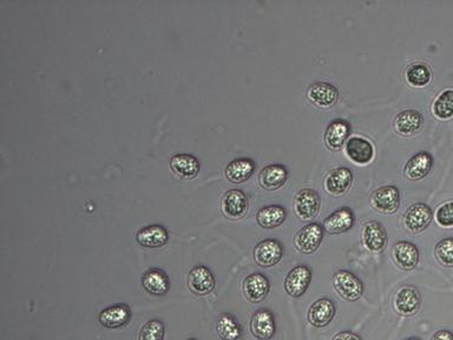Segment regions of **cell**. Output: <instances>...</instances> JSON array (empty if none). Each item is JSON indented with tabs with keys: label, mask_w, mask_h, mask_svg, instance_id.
I'll use <instances>...</instances> for the list:
<instances>
[{
	"label": "cell",
	"mask_w": 453,
	"mask_h": 340,
	"mask_svg": "<svg viewBox=\"0 0 453 340\" xmlns=\"http://www.w3.org/2000/svg\"><path fill=\"white\" fill-rule=\"evenodd\" d=\"M324 238V228L317 222H312L301 228L294 236V246L299 252L306 256L317 251Z\"/></svg>",
	"instance_id": "cell-3"
},
{
	"label": "cell",
	"mask_w": 453,
	"mask_h": 340,
	"mask_svg": "<svg viewBox=\"0 0 453 340\" xmlns=\"http://www.w3.org/2000/svg\"><path fill=\"white\" fill-rule=\"evenodd\" d=\"M131 318V311L126 305L110 306L103 309L99 314V323L108 329H119L129 323Z\"/></svg>",
	"instance_id": "cell-22"
},
{
	"label": "cell",
	"mask_w": 453,
	"mask_h": 340,
	"mask_svg": "<svg viewBox=\"0 0 453 340\" xmlns=\"http://www.w3.org/2000/svg\"><path fill=\"white\" fill-rule=\"evenodd\" d=\"M320 207L319 194L310 188L299 190L294 197V213L301 221H312L317 218Z\"/></svg>",
	"instance_id": "cell-1"
},
{
	"label": "cell",
	"mask_w": 453,
	"mask_h": 340,
	"mask_svg": "<svg viewBox=\"0 0 453 340\" xmlns=\"http://www.w3.org/2000/svg\"><path fill=\"white\" fill-rule=\"evenodd\" d=\"M333 287L347 302H356L364 293L363 281L349 270H339L333 275Z\"/></svg>",
	"instance_id": "cell-2"
},
{
	"label": "cell",
	"mask_w": 453,
	"mask_h": 340,
	"mask_svg": "<svg viewBox=\"0 0 453 340\" xmlns=\"http://www.w3.org/2000/svg\"><path fill=\"white\" fill-rule=\"evenodd\" d=\"M435 254L443 266L453 268V238L447 236L438 241L435 247Z\"/></svg>",
	"instance_id": "cell-33"
},
{
	"label": "cell",
	"mask_w": 453,
	"mask_h": 340,
	"mask_svg": "<svg viewBox=\"0 0 453 340\" xmlns=\"http://www.w3.org/2000/svg\"><path fill=\"white\" fill-rule=\"evenodd\" d=\"M189 290L197 295H207L215 288V279L209 268L199 265L189 272Z\"/></svg>",
	"instance_id": "cell-13"
},
{
	"label": "cell",
	"mask_w": 453,
	"mask_h": 340,
	"mask_svg": "<svg viewBox=\"0 0 453 340\" xmlns=\"http://www.w3.org/2000/svg\"><path fill=\"white\" fill-rule=\"evenodd\" d=\"M164 325L160 320H151L141 329L138 340H163Z\"/></svg>",
	"instance_id": "cell-34"
},
{
	"label": "cell",
	"mask_w": 453,
	"mask_h": 340,
	"mask_svg": "<svg viewBox=\"0 0 453 340\" xmlns=\"http://www.w3.org/2000/svg\"><path fill=\"white\" fill-rule=\"evenodd\" d=\"M353 174L346 167H339L328 172L324 179V190L332 197H342L352 186Z\"/></svg>",
	"instance_id": "cell-11"
},
{
	"label": "cell",
	"mask_w": 453,
	"mask_h": 340,
	"mask_svg": "<svg viewBox=\"0 0 453 340\" xmlns=\"http://www.w3.org/2000/svg\"><path fill=\"white\" fill-rule=\"evenodd\" d=\"M351 133V126L344 119H334L328 124L324 133V144L328 149L338 151L342 149Z\"/></svg>",
	"instance_id": "cell-21"
},
{
	"label": "cell",
	"mask_w": 453,
	"mask_h": 340,
	"mask_svg": "<svg viewBox=\"0 0 453 340\" xmlns=\"http://www.w3.org/2000/svg\"><path fill=\"white\" fill-rule=\"evenodd\" d=\"M170 168L181 179H192L200 172V163L195 156L190 154H176L171 158Z\"/></svg>",
	"instance_id": "cell-23"
},
{
	"label": "cell",
	"mask_w": 453,
	"mask_h": 340,
	"mask_svg": "<svg viewBox=\"0 0 453 340\" xmlns=\"http://www.w3.org/2000/svg\"><path fill=\"white\" fill-rule=\"evenodd\" d=\"M251 334L258 339H272L275 334V320L267 309H258L251 320Z\"/></svg>",
	"instance_id": "cell-20"
},
{
	"label": "cell",
	"mask_w": 453,
	"mask_h": 340,
	"mask_svg": "<svg viewBox=\"0 0 453 340\" xmlns=\"http://www.w3.org/2000/svg\"><path fill=\"white\" fill-rule=\"evenodd\" d=\"M433 114L440 119H449L453 116V90L442 92L433 103Z\"/></svg>",
	"instance_id": "cell-32"
},
{
	"label": "cell",
	"mask_w": 453,
	"mask_h": 340,
	"mask_svg": "<svg viewBox=\"0 0 453 340\" xmlns=\"http://www.w3.org/2000/svg\"><path fill=\"white\" fill-rule=\"evenodd\" d=\"M271 290L267 277L261 273H253L244 280V292L246 298L251 302L258 304L265 300Z\"/></svg>",
	"instance_id": "cell-18"
},
{
	"label": "cell",
	"mask_w": 453,
	"mask_h": 340,
	"mask_svg": "<svg viewBox=\"0 0 453 340\" xmlns=\"http://www.w3.org/2000/svg\"><path fill=\"white\" fill-rule=\"evenodd\" d=\"M283 245L275 238H265L255 246V261L265 268L276 265L280 260L283 259Z\"/></svg>",
	"instance_id": "cell-7"
},
{
	"label": "cell",
	"mask_w": 453,
	"mask_h": 340,
	"mask_svg": "<svg viewBox=\"0 0 453 340\" xmlns=\"http://www.w3.org/2000/svg\"><path fill=\"white\" fill-rule=\"evenodd\" d=\"M307 97L320 108H331L339 99V90L326 82H315L307 89Z\"/></svg>",
	"instance_id": "cell-12"
},
{
	"label": "cell",
	"mask_w": 453,
	"mask_h": 340,
	"mask_svg": "<svg viewBox=\"0 0 453 340\" xmlns=\"http://www.w3.org/2000/svg\"><path fill=\"white\" fill-rule=\"evenodd\" d=\"M422 126V114L417 110H404L394 119V128L403 136H411L418 133Z\"/></svg>",
	"instance_id": "cell-25"
},
{
	"label": "cell",
	"mask_w": 453,
	"mask_h": 340,
	"mask_svg": "<svg viewBox=\"0 0 453 340\" xmlns=\"http://www.w3.org/2000/svg\"><path fill=\"white\" fill-rule=\"evenodd\" d=\"M433 212L427 204H413L405 212L404 224L411 233L425 231L432 222Z\"/></svg>",
	"instance_id": "cell-6"
},
{
	"label": "cell",
	"mask_w": 453,
	"mask_h": 340,
	"mask_svg": "<svg viewBox=\"0 0 453 340\" xmlns=\"http://www.w3.org/2000/svg\"><path fill=\"white\" fill-rule=\"evenodd\" d=\"M287 213L285 208L281 207L279 204H272L263 207L256 214V221L258 226L266 229H272V228L279 227L283 225V221L286 220Z\"/></svg>",
	"instance_id": "cell-29"
},
{
	"label": "cell",
	"mask_w": 453,
	"mask_h": 340,
	"mask_svg": "<svg viewBox=\"0 0 453 340\" xmlns=\"http://www.w3.org/2000/svg\"><path fill=\"white\" fill-rule=\"evenodd\" d=\"M287 175L288 172L283 165H266L258 175V182L265 190H279L286 182Z\"/></svg>",
	"instance_id": "cell-26"
},
{
	"label": "cell",
	"mask_w": 453,
	"mask_h": 340,
	"mask_svg": "<svg viewBox=\"0 0 453 340\" xmlns=\"http://www.w3.org/2000/svg\"><path fill=\"white\" fill-rule=\"evenodd\" d=\"M422 305V297L413 286H403L394 299V309L404 317L415 316Z\"/></svg>",
	"instance_id": "cell-8"
},
{
	"label": "cell",
	"mask_w": 453,
	"mask_h": 340,
	"mask_svg": "<svg viewBox=\"0 0 453 340\" xmlns=\"http://www.w3.org/2000/svg\"><path fill=\"white\" fill-rule=\"evenodd\" d=\"M370 204L376 211L383 214H393L400 207V193L397 187L383 186L374 190Z\"/></svg>",
	"instance_id": "cell-4"
},
{
	"label": "cell",
	"mask_w": 453,
	"mask_h": 340,
	"mask_svg": "<svg viewBox=\"0 0 453 340\" xmlns=\"http://www.w3.org/2000/svg\"><path fill=\"white\" fill-rule=\"evenodd\" d=\"M361 241L370 252L381 253L388 242L386 229L380 222H366L361 229Z\"/></svg>",
	"instance_id": "cell-9"
},
{
	"label": "cell",
	"mask_w": 453,
	"mask_h": 340,
	"mask_svg": "<svg viewBox=\"0 0 453 340\" xmlns=\"http://www.w3.org/2000/svg\"><path fill=\"white\" fill-rule=\"evenodd\" d=\"M335 312L337 309L333 302L327 298H321L310 305L307 313V319L312 327L322 329L331 323Z\"/></svg>",
	"instance_id": "cell-14"
},
{
	"label": "cell",
	"mask_w": 453,
	"mask_h": 340,
	"mask_svg": "<svg viewBox=\"0 0 453 340\" xmlns=\"http://www.w3.org/2000/svg\"><path fill=\"white\" fill-rule=\"evenodd\" d=\"M356 216L349 207L339 208L324 221V228L329 234H342L349 231L354 225Z\"/></svg>",
	"instance_id": "cell-17"
},
{
	"label": "cell",
	"mask_w": 453,
	"mask_h": 340,
	"mask_svg": "<svg viewBox=\"0 0 453 340\" xmlns=\"http://www.w3.org/2000/svg\"><path fill=\"white\" fill-rule=\"evenodd\" d=\"M332 340H361V338L351 331H342V332L335 334Z\"/></svg>",
	"instance_id": "cell-36"
},
{
	"label": "cell",
	"mask_w": 453,
	"mask_h": 340,
	"mask_svg": "<svg viewBox=\"0 0 453 340\" xmlns=\"http://www.w3.org/2000/svg\"><path fill=\"white\" fill-rule=\"evenodd\" d=\"M432 79V72L426 64H412L406 70V81L415 88H424Z\"/></svg>",
	"instance_id": "cell-31"
},
{
	"label": "cell",
	"mask_w": 453,
	"mask_h": 340,
	"mask_svg": "<svg viewBox=\"0 0 453 340\" xmlns=\"http://www.w3.org/2000/svg\"><path fill=\"white\" fill-rule=\"evenodd\" d=\"M248 207H249L248 197L242 190H228L224 194L221 200V209L226 218H244L247 213Z\"/></svg>",
	"instance_id": "cell-10"
},
{
	"label": "cell",
	"mask_w": 453,
	"mask_h": 340,
	"mask_svg": "<svg viewBox=\"0 0 453 340\" xmlns=\"http://www.w3.org/2000/svg\"><path fill=\"white\" fill-rule=\"evenodd\" d=\"M346 155L356 165H367L373 160L374 148L363 137H351L346 142Z\"/></svg>",
	"instance_id": "cell-16"
},
{
	"label": "cell",
	"mask_w": 453,
	"mask_h": 340,
	"mask_svg": "<svg viewBox=\"0 0 453 340\" xmlns=\"http://www.w3.org/2000/svg\"><path fill=\"white\" fill-rule=\"evenodd\" d=\"M405 340H420V339H419V338L412 337V338H408V339H405Z\"/></svg>",
	"instance_id": "cell-38"
},
{
	"label": "cell",
	"mask_w": 453,
	"mask_h": 340,
	"mask_svg": "<svg viewBox=\"0 0 453 340\" xmlns=\"http://www.w3.org/2000/svg\"><path fill=\"white\" fill-rule=\"evenodd\" d=\"M312 270L306 265H299L290 270L285 279V291L292 298H300L310 287Z\"/></svg>",
	"instance_id": "cell-5"
},
{
	"label": "cell",
	"mask_w": 453,
	"mask_h": 340,
	"mask_svg": "<svg viewBox=\"0 0 453 340\" xmlns=\"http://www.w3.org/2000/svg\"><path fill=\"white\" fill-rule=\"evenodd\" d=\"M431 340H453V334L447 330L437 331L431 337Z\"/></svg>",
	"instance_id": "cell-37"
},
{
	"label": "cell",
	"mask_w": 453,
	"mask_h": 340,
	"mask_svg": "<svg viewBox=\"0 0 453 340\" xmlns=\"http://www.w3.org/2000/svg\"><path fill=\"white\" fill-rule=\"evenodd\" d=\"M436 221L442 227H453V201L440 204L436 211Z\"/></svg>",
	"instance_id": "cell-35"
},
{
	"label": "cell",
	"mask_w": 453,
	"mask_h": 340,
	"mask_svg": "<svg viewBox=\"0 0 453 340\" xmlns=\"http://www.w3.org/2000/svg\"><path fill=\"white\" fill-rule=\"evenodd\" d=\"M392 256L401 270H415L419 263V249L412 242L399 241L394 245Z\"/></svg>",
	"instance_id": "cell-19"
},
{
	"label": "cell",
	"mask_w": 453,
	"mask_h": 340,
	"mask_svg": "<svg viewBox=\"0 0 453 340\" xmlns=\"http://www.w3.org/2000/svg\"><path fill=\"white\" fill-rule=\"evenodd\" d=\"M188 340H196V339H188Z\"/></svg>",
	"instance_id": "cell-39"
},
{
	"label": "cell",
	"mask_w": 453,
	"mask_h": 340,
	"mask_svg": "<svg viewBox=\"0 0 453 340\" xmlns=\"http://www.w3.org/2000/svg\"><path fill=\"white\" fill-rule=\"evenodd\" d=\"M433 158L427 151H419L413 155L405 165V176L412 181H420L429 175L432 168Z\"/></svg>",
	"instance_id": "cell-15"
},
{
	"label": "cell",
	"mask_w": 453,
	"mask_h": 340,
	"mask_svg": "<svg viewBox=\"0 0 453 340\" xmlns=\"http://www.w3.org/2000/svg\"><path fill=\"white\" fill-rule=\"evenodd\" d=\"M254 170V162L251 158H237L226 165V177L230 183L239 185L247 181Z\"/></svg>",
	"instance_id": "cell-28"
},
{
	"label": "cell",
	"mask_w": 453,
	"mask_h": 340,
	"mask_svg": "<svg viewBox=\"0 0 453 340\" xmlns=\"http://www.w3.org/2000/svg\"><path fill=\"white\" fill-rule=\"evenodd\" d=\"M217 331L222 340H239L242 336L240 324L228 313H224L217 320Z\"/></svg>",
	"instance_id": "cell-30"
},
{
	"label": "cell",
	"mask_w": 453,
	"mask_h": 340,
	"mask_svg": "<svg viewBox=\"0 0 453 340\" xmlns=\"http://www.w3.org/2000/svg\"><path fill=\"white\" fill-rule=\"evenodd\" d=\"M144 290L153 295H164L170 290V280L163 270L153 268L144 273L142 278Z\"/></svg>",
	"instance_id": "cell-27"
},
{
	"label": "cell",
	"mask_w": 453,
	"mask_h": 340,
	"mask_svg": "<svg viewBox=\"0 0 453 340\" xmlns=\"http://www.w3.org/2000/svg\"><path fill=\"white\" fill-rule=\"evenodd\" d=\"M168 238L169 235L167 229L160 225L147 226L140 229L136 235L137 242L147 248L163 247L167 243Z\"/></svg>",
	"instance_id": "cell-24"
}]
</instances>
